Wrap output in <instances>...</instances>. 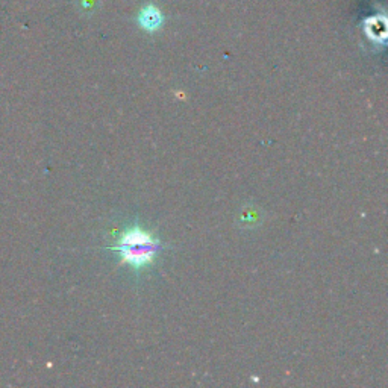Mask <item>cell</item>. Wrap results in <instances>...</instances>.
I'll return each instance as SVG.
<instances>
[{"label": "cell", "instance_id": "obj_1", "mask_svg": "<svg viewBox=\"0 0 388 388\" xmlns=\"http://www.w3.org/2000/svg\"><path fill=\"white\" fill-rule=\"evenodd\" d=\"M122 256V261L131 264L135 268H141L154 261L157 252L159 251V244L157 240L152 238V235L145 232L143 229H129L126 231L119 244L114 246Z\"/></svg>", "mask_w": 388, "mask_h": 388}, {"label": "cell", "instance_id": "obj_2", "mask_svg": "<svg viewBox=\"0 0 388 388\" xmlns=\"http://www.w3.org/2000/svg\"><path fill=\"white\" fill-rule=\"evenodd\" d=\"M140 23L145 29L154 31V29L159 28V25H161V16L155 8H147V9H145V13L141 14Z\"/></svg>", "mask_w": 388, "mask_h": 388}]
</instances>
